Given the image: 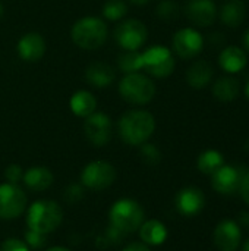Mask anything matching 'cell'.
Listing matches in <instances>:
<instances>
[{"label": "cell", "mask_w": 249, "mask_h": 251, "mask_svg": "<svg viewBox=\"0 0 249 251\" xmlns=\"http://www.w3.org/2000/svg\"><path fill=\"white\" fill-rule=\"evenodd\" d=\"M109 218L113 228L119 229L125 235H129L141 228L145 221V213L138 201L131 199H120L112 206Z\"/></svg>", "instance_id": "cell-3"}, {"label": "cell", "mask_w": 249, "mask_h": 251, "mask_svg": "<svg viewBox=\"0 0 249 251\" xmlns=\"http://www.w3.org/2000/svg\"><path fill=\"white\" fill-rule=\"evenodd\" d=\"M156 131L154 116L141 109L128 110L119 119V135L129 146H141L147 143Z\"/></svg>", "instance_id": "cell-1"}, {"label": "cell", "mask_w": 249, "mask_h": 251, "mask_svg": "<svg viewBox=\"0 0 249 251\" xmlns=\"http://www.w3.org/2000/svg\"><path fill=\"white\" fill-rule=\"evenodd\" d=\"M4 178L9 184H18L23 178V171L19 165H9L4 171Z\"/></svg>", "instance_id": "cell-31"}, {"label": "cell", "mask_w": 249, "mask_h": 251, "mask_svg": "<svg viewBox=\"0 0 249 251\" xmlns=\"http://www.w3.org/2000/svg\"><path fill=\"white\" fill-rule=\"evenodd\" d=\"M242 41H244V50H245V51H249V28L247 29V32H245Z\"/></svg>", "instance_id": "cell-37"}, {"label": "cell", "mask_w": 249, "mask_h": 251, "mask_svg": "<svg viewBox=\"0 0 249 251\" xmlns=\"http://www.w3.org/2000/svg\"><path fill=\"white\" fill-rule=\"evenodd\" d=\"M45 53V41L38 32H28L18 41V54L25 62H38Z\"/></svg>", "instance_id": "cell-16"}, {"label": "cell", "mask_w": 249, "mask_h": 251, "mask_svg": "<svg viewBox=\"0 0 249 251\" xmlns=\"http://www.w3.org/2000/svg\"><path fill=\"white\" fill-rule=\"evenodd\" d=\"M241 196H242V200L249 206V171L245 174L244 179H242V184H241Z\"/></svg>", "instance_id": "cell-34"}, {"label": "cell", "mask_w": 249, "mask_h": 251, "mask_svg": "<svg viewBox=\"0 0 249 251\" xmlns=\"http://www.w3.org/2000/svg\"><path fill=\"white\" fill-rule=\"evenodd\" d=\"M70 110L79 116V118H87L91 113L95 112L97 107V99L94 97V94H91L90 91L85 90H79L76 91L72 97H70Z\"/></svg>", "instance_id": "cell-23"}, {"label": "cell", "mask_w": 249, "mask_h": 251, "mask_svg": "<svg viewBox=\"0 0 249 251\" xmlns=\"http://www.w3.org/2000/svg\"><path fill=\"white\" fill-rule=\"evenodd\" d=\"M116 78V72L113 66L104 62H94L85 71V79L90 85L97 88L109 87Z\"/></svg>", "instance_id": "cell-18"}, {"label": "cell", "mask_w": 249, "mask_h": 251, "mask_svg": "<svg viewBox=\"0 0 249 251\" xmlns=\"http://www.w3.org/2000/svg\"><path fill=\"white\" fill-rule=\"evenodd\" d=\"M62 219H63V210L53 200L34 201L26 213L28 229H32L44 235L54 232L60 226Z\"/></svg>", "instance_id": "cell-2"}, {"label": "cell", "mask_w": 249, "mask_h": 251, "mask_svg": "<svg viewBox=\"0 0 249 251\" xmlns=\"http://www.w3.org/2000/svg\"><path fill=\"white\" fill-rule=\"evenodd\" d=\"M247 16V7L242 0H229L222 6L220 19L226 26L238 28Z\"/></svg>", "instance_id": "cell-22"}, {"label": "cell", "mask_w": 249, "mask_h": 251, "mask_svg": "<svg viewBox=\"0 0 249 251\" xmlns=\"http://www.w3.org/2000/svg\"><path fill=\"white\" fill-rule=\"evenodd\" d=\"M84 134L88 141L95 147L106 146L113 135L112 119L101 112H94L85 118L84 122Z\"/></svg>", "instance_id": "cell-9"}, {"label": "cell", "mask_w": 249, "mask_h": 251, "mask_svg": "<svg viewBox=\"0 0 249 251\" xmlns=\"http://www.w3.org/2000/svg\"><path fill=\"white\" fill-rule=\"evenodd\" d=\"M239 222H241V225L242 226H245V228H249V213H241L239 215Z\"/></svg>", "instance_id": "cell-36"}, {"label": "cell", "mask_w": 249, "mask_h": 251, "mask_svg": "<svg viewBox=\"0 0 249 251\" xmlns=\"http://www.w3.org/2000/svg\"><path fill=\"white\" fill-rule=\"evenodd\" d=\"M185 12L188 19L197 26H210L217 18V6L213 0H189Z\"/></svg>", "instance_id": "cell-14"}, {"label": "cell", "mask_w": 249, "mask_h": 251, "mask_svg": "<svg viewBox=\"0 0 249 251\" xmlns=\"http://www.w3.org/2000/svg\"><path fill=\"white\" fill-rule=\"evenodd\" d=\"M213 240L219 251H236L242 243L241 226L230 219H225L216 226Z\"/></svg>", "instance_id": "cell-13"}, {"label": "cell", "mask_w": 249, "mask_h": 251, "mask_svg": "<svg viewBox=\"0 0 249 251\" xmlns=\"http://www.w3.org/2000/svg\"><path fill=\"white\" fill-rule=\"evenodd\" d=\"M72 41L84 50H95L107 40V25L95 16L78 19L70 31Z\"/></svg>", "instance_id": "cell-4"}, {"label": "cell", "mask_w": 249, "mask_h": 251, "mask_svg": "<svg viewBox=\"0 0 249 251\" xmlns=\"http://www.w3.org/2000/svg\"><path fill=\"white\" fill-rule=\"evenodd\" d=\"M139 147H141V149H139V156H141V159H142L144 163H147V165H150V166H156V165L160 163V160H161V153H160V150L157 149V146L144 143V144H141Z\"/></svg>", "instance_id": "cell-28"}, {"label": "cell", "mask_w": 249, "mask_h": 251, "mask_svg": "<svg viewBox=\"0 0 249 251\" xmlns=\"http://www.w3.org/2000/svg\"><path fill=\"white\" fill-rule=\"evenodd\" d=\"M128 13V6L123 0H107L103 6V16L109 21H119Z\"/></svg>", "instance_id": "cell-27"}, {"label": "cell", "mask_w": 249, "mask_h": 251, "mask_svg": "<svg viewBox=\"0 0 249 251\" xmlns=\"http://www.w3.org/2000/svg\"><path fill=\"white\" fill-rule=\"evenodd\" d=\"M82 194L81 185H69L65 191V199L68 203H76L82 199Z\"/></svg>", "instance_id": "cell-33"}, {"label": "cell", "mask_w": 249, "mask_h": 251, "mask_svg": "<svg viewBox=\"0 0 249 251\" xmlns=\"http://www.w3.org/2000/svg\"><path fill=\"white\" fill-rule=\"evenodd\" d=\"M0 251H29L28 246L18 238H7L1 246Z\"/></svg>", "instance_id": "cell-32"}, {"label": "cell", "mask_w": 249, "mask_h": 251, "mask_svg": "<svg viewBox=\"0 0 249 251\" xmlns=\"http://www.w3.org/2000/svg\"><path fill=\"white\" fill-rule=\"evenodd\" d=\"M142 69L156 78H166L175 69L172 51L164 46H153L142 53Z\"/></svg>", "instance_id": "cell-7"}, {"label": "cell", "mask_w": 249, "mask_h": 251, "mask_svg": "<svg viewBox=\"0 0 249 251\" xmlns=\"http://www.w3.org/2000/svg\"><path fill=\"white\" fill-rule=\"evenodd\" d=\"M47 251H70L69 249H65V247H50Z\"/></svg>", "instance_id": "cell-39"}, {"label": "cell", "mask_w": 249, "mask_h": 251, "mask_svg": "<svg viewBox=\"0 0 249 251\" xmlns=\"http://www.w3.org/2000/svg\"><path fill=\"white\" fill-rule=\"evenodd\" d=\"M23 184L32 191H45L51 187L54 176L48 168L44 166H32L29 168L22 178Z\"/></svg>", "instance_id": "cell-19"}, {"label": "cell", "mask_w": 249, "mask_h": 251, "mask_svg": "<svg viewBox=\"0 0 249 251\" xmlns=\"http://www.w3.org/2000/svg\"><path fill=\"white\" fill-rule=\"evenodd\" d=\"M129 1L134 3V4H136V6H144V4L150 3V0H129Z\"/></svg>", "instance_id": "cell-38"}, {"label": "cell", "mask_w": 249, "mask_h": 251, "mask_svg": "<svg viewBox=\"0 0 249 251\" xmlns=\"http://www.w3.org/2000/svg\"><path fill=\"white\" fill-rule=\"evenodd\" d=\"M138 231H139V238L147 246H161L167 238V228L164 226V224H161L157 219L144 221V224Z\"/></svg>", "instance_id": "cell-21"}, {"label": "cell", "mask_w": 249, "mask_h": 251, "mask_svg": "<svg viewBox=\"0 0 249 251\" xmlns=\"http://www.w3.org/2000/svg\"><path fill=\"white\" fill-rule=\"evenodd\" d=\"M1 15H3V6H1V3H0V18H1Z\"/></svg>", "instance_id": "cell-42"}, {"label": "cell", "mask_w": 249, "mask_h": 251, "mask_svg": "<svg viewBox=\"0 0 249 251\" xmlns=\"http://www.w3.org/2000/svg\"><path fill=\"white\" fill-rule=\"evenodd\" d=\"M247 63H248L247 51L238 46H229V47L223 49L219 56L220 68L230 75L241 72L247 66Z\"/></svg>", "instance_id": "cell-17"}, {"label": "cell", "mask_w": 249, "mask_h": 251, "mask_svg": "<svg viewBox=\"0 0 249 251\" xmlns=\"http://www.w3.org/2000/svg\"><path fill=\"white\" fill-rule=\"evenodd\" d=\"M179 15V6L176 4V1L173 0H163L158 3L157 6V16L164 19V21H170L175 19Z\"/></svg>", "instance_id": "cell-29"}, {"label": "cell", "mask_w": 249, "mask_h": 251, "mask_svg": "<svg viewBox=\"0 0 249 251\" xmlns=\"http://www.w3.org/2000/svg\"><path fill=\"white\" fill-rule=\"evenodd\" d=\"M23 235H25V244L31 249H43L47 244L44 234L35 232L32 229H26Z\"/></svg>", "instance_id": "cell-30"}, {"label": "cell", "mask_w": 249, "mask_h": 251, "mask_svg": "<svg viewBox=\"0 0 249 251\" xmlns=\"http://www.w3.org/2000/svg\"><path fill=\"white\" fill-rule=\"evenodd\" d=\"M239 81L233 76H222L213 85V94L219 101L229 103L239 94Z\"/></svg>", "instance_id": "cell-24"}, {"label": "cell", "mask_w": 249, "mask_h": 251, "mask_svg": "<svg viewBox=\"0 0 249 251\" xmlns=\"http://www.w3.org/2000/svg\"><path fill=\"white\" fill-rule=\"evenodd\" d=\"M205 206V196L200 188L188 187L178 193L176 209L183 216H195Z\"/></svg>", "instance_id": "cell-15"}, {"label": "cell", "mask_w": 249, "mask_h": 251, "mask_svg": "<svg viewBox=\"0 0 249 251\" xmlns=\"http://www.w3.org/2000/svg\"><path fill=\"white\" fill-rule=\"evenodd\" d=\"M245 96L249 99V82L247 84V87H245Z\"/></svg>", "instance_id": "cell-41"}, {"label": "cell", "mask_w": 249, "mask_h": 251, "mask_svg": "<svg viewBox=\"0 0 249 251\" xmlns=\"http://www.w3.org/2000/svg\"><path fill=\"white\" fill-rule=\"evenodd\" d=\"M122 251H150V249L144 243H131V244H128Z\"/></svg>", "instance_id": "cell-35"}, {"label": "cell", "mask_w": 249, "mask_h": 251, "mask_svg": "<svg viewBox=\"0 0 249 251\" xmlns=\"http://www.w3.org/2000/svg\"><path fill=\"white\" fill-rule=\"evenodd\" d=\"M117 62H119L120 71L125 74L138 72L142 69V53H139L138 50H134V51L126 50L123 54H120Z\"/></svg>", "instance_id": "cell-26"}, {"label": "cell", "mask_w": 249, "mask_h": 251, "mask_svg": "<svg viewBox=\"0 0 249 251\" xmlns=\"http://www.w3.org/2000/svg\"><path fill=\"white\" fill-rule=\"evenodd\" d=\"M147 26L138 19H128L122 22L114 31V38L117 44L129 51L138 50L147 41Z\"/></svg>", "instance_id": "cell-10"}, {"label": "cell", "mask_w": 249, "mask_h": 251, "mask_svg": "<svg viewBox=\"0 0 249 251\" xmlns=\"http://www.w3.org/2000/svg\"><path fill=\"white\" fill-rule=\"evenodd\" d=\"M245 174L247 172L241 166L223 165L211 175V185L214 191H217L219 194L230 196L241 188Z\"/></svg>", "instance_id": "cell-12"}, {"label": "cell", "mask_w": 249, "mask_h": 251, "mask_svg": "<svg viewBox=\"0 0 249 251\" xmlns=\"http://www.w3.org/2000/svg\"><path fill=\"white\" fill-rule=\"evenodd\" d=\"M26 209V196L15 184L0 185V218L4 221L19 218Z\"/></svg>", "instance_id": "cell-8"}, {"label": "cell", "mask_w": 249, "mask_h": 251, "mask_svg": "<svg viewBox=\"0 0 249 251\" xmlns=\"http://www.w3.org/2000/svg\"><path fill=\"white\" fill-rule=\"evenodd\" d=\"M213 75V66L207 60H197L189 66L186 72V81L192 88L201 90L211 82Z\"/></svg>", "instance_id": "cell-20"}, {"label": "cell", "mask_w": 249, "mask_h": 251, "mask_svg": "<svg viewBox=\"0 0 249 251\" xmlns=\"http://www.w3.org/2000/svg\"><path fill=\"white\" fill-rule=\"evenodd\" d=\"M117 172L113 165L104 160H94L88 163L81 172V184L88 190L103 191L113 185Z\"/></svg>", "instance_id": "cell-6"}, {"label": "cell", "mask_w": 249, "mask_h": 251, "mask_svg": "<svg viewBox=\"0 0 249 251\" xmlns=\"http://www.w3.org/2000/svg\"><path fill=\"white\" fill-rule=\"evenodd\" d=\"M173 51L185 60L197 57L204 47V38L195 28H182L179 29L172 41Z\"/></svg>", "instance_id": "cell-11"}, {"label": "cell", "mask_w": 249, "mask_h": 251, "mask_svg": "<svg viewBox=\"0 0 249 251\" xmlns=\"http://www.w3.org/2000/svg\"><path fill=\"white\" fill-rule=\"evenodd\" d=\"M119 93L125 101L135 106H142L150 103L156 96V84L144 74L132 72L126 74L120 84Z\"/></svg>", "instance_id": "cell-5"}, {"label": "cell", "mask_w": 249, "mask_h": 251, "mask_svg": "<svg viewBox=\"0 0 249 251\" xmlns=\"http://www.w3.org/2000/svg\"><path fill=\"white\" fill-rule=\"evenodd\" d=\"M225 165L223 154L217 150H205L200 154L197 166L201 174L204 175H213L217 169H220Z\"/></svg>", "instance_id": "cell-25"}, {"label": "cell", "mask_w": 249, "mask_h": 251, "mask_svg": "<svg viewBox=\"0 0 249 251\" xmlns=\"http://www.w3.org/2000/svg\"><path fill=\"white\" fill-rule=\"evenodd\" d=\"M242 251H249V240L248 241H245V244H244V247H242Z\"/></svg>", "instance_id": "cell-40"}]
</instances>
